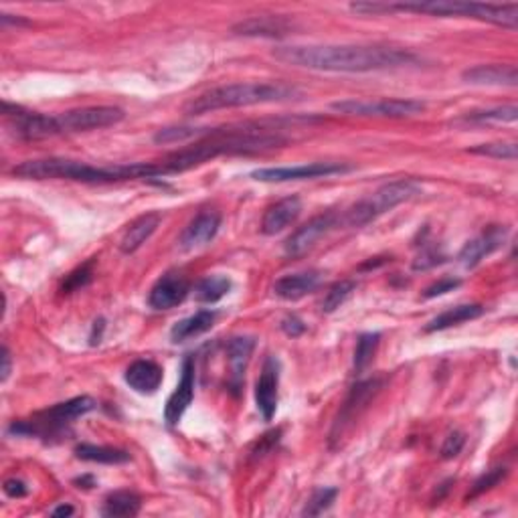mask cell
<instances>
[{
  "instance_id": "33",
  "label": "cell",
  "mask_w": 518,
  "mask_h": 518,
  "mask_svg": "<svg viewBox=\"0 0 518 518\" xmlns=\"http://www.w3.org/2000/svg\"><path fill=\"white\" fill-rule=\"evenodd\" d=\"M506 476H508V468H505V466H497V468H492V470H486L484 474L480 476L474 484H472L470 492L466 494V502L476 500L478 497H482L484 492H490L494 486H498Z\"/></svg>"
},
{
  "instance_id": "14",
  "label": "cell",
  "mask_w": 518,
  "mask_h": 518,
  "mask_svg": "<svg viewBox=\"0 0 518 518\" xmlns=\"http://www.w3.org/2000/svg\"><path fill=\"white\" fill-rule=\"evenodd\" d=\"M506 238H508V227L505 225L489 227V230H484L478 235V238L468 241L466 246L462 247V251L458 254L460 263L466 270H474L476 265L482 263V259L492 255L494 251H498L502 246H505Z\"/></svg>"
},
{
  "instance_id": "16",
  "label": "cell",
  "mask_w": 518,
  "mask_h": 518,
  "mask_svg": "<svg viewBox=\"0 0 518 518\" xmlns=\"http://www.w3.org/2000/svg\"><path fill=\"white\" fill-rule=\"evenodd\" d=\"M221 227V215L217 211H203L185 227L179 238V247L182 251H193L205 247L217 238Z\"/></svg>"
},
{
  "instance_id": "28",
  "label": "cell",
  "mask_w": 518,
  "mask_h": 518,
  "mask_svg": "<svg viewBox=\"0 0 518 518\" xmlns=\"http://www.w3.org/2000/svg\"><path fill=\"white\" fill-rule=\"evenodd\" d=\"M142 508V498L136 492L120 490L110 494L104 500L102 514L108 518H121V516H136Z\"/></svg>"
},
{
  "instance_id": "44",
  "label": "cell",
  "mask_w": 518,
  "mask_h": 518,
  "mask_svg": "<svg viewBox=\"0 0 518 518\" xmlns=\"http://www.w3.org/2000/svg\"><path fill=\"white\" fill-rule=\"evenodd\" d=\"M75 513V508L73 506H70V505H61V506H57V508H53V513H51V516H71Z\"/></svg>"
},
{
  "instance_id": "4",
  "label": "cell",
  "mask_w": 518,
  "mask_h": 518,
  "mask_svg": "<svg viewBox=\"0 0 518 518\" xmlns=\"http://www.w3.org/2000/svg\"><path fill=\"white\" fill-rule=\"evenodd\" d=\"M355 13H425L433 17H466L492 25L516 29L518 4H490V3H460V0H430V3H353Z\"/></svg>"
},
{
  "instance_id": "42",
  "label": "cell",
  "mask_w": 518,
  "mask_h": 518,
  "mask_svg": "<svg viewBox=\"0 0 518 518\" xmlns=\"http://www.w3.org/2000/svg\"><path fill=\"white\" fill-rule=\"evenodd\" d=\"M104 329H105V322H104V318L96 320V322H94V330H91V337H89V345H91V347L100 345V342H102V334H104Z\"/></svg>"
},
{
  "instance_id": "5",
  "label": "cell",
  "mask_w": 518,
  "mask_h": 518,
  "mask_svg": "<svg viewBox=\"0 0 518 518\" xmlns=\"http://www.w3.org/2000/svg\"><path fill=\"white\" fill-rule=\"evenodd\" d=\"M97 407L96 399L81 395V397H73L65 403H57L51 409H45L30 419H21V422L11 423L9 433L13 436H25V438H53L59 436L61 431L79 419L83 415L91 414Z\"/></svg>"
},
{
  "instance_id": "20",
  "label": "cell",
  "mask_w": 518,
  "mask_h": 518,
  "mask_svg": "<svg viewBox=\"0 0 518 518\" xmlns=\"http://www.w3.org/2000/svg\"><path fill=\"white\" fill-rule=\"evenodd\" d=\"M300 213H302L300 196H286V199L278 201L265 211V215L262 219V233L272 238V235L286 231L289 225H294L296 221H298Z\"/></svg>"
},
{
  "instance_id": "15",
  "label": "cell",
  "mask_w": 518,
  "mask_h": 518,
  "mask_svg": "<svg viewBox=\"0 0 518 518\" xmlns=\"http://www.w3.org/2000/svg\"><path fill=\"white\" fill-rule=\"evenodd\" d=\"M190 292L188 280L177 272H169L152 286L148 294V304L155 310H171L187 300Z\"/></svg>"
},
{
  "instance_id": "43",
  "label": "cell",
  "mask_w": 518,
  "mask_h": 518,
  "mask_svg": "<svg viewBox=\"0 0 518 518\" xmlns=\"http://www.w3.org/2000/svg\"><path fill=\"white\" fill-rule=\"evenodd\" d=\"M11 369H13L11 350L4 347V348H3V371H0V372H3V375H0V380H3V383H4L6 379H9V375H11Z\"/></svg>"
},
{
  "instance_id": "46",
  "label": "cell",
  "mask_w": 518,
  "mask_h": 518,
  "mask_svg": "<svg viewBox=\"0 0 518 518\" xmlns=\"http://www.w3.org/2000/svg\"><path fill=\"white\" fill-rule=\"evenodd\" d=\"M75 484H79V489H94L96 478L94 476H83L75 480Z\"/></svg>"
},
{
  "instance_id": "1",
  "label": "cell",
  "mask_w": 518,
  "mask_h": 518,
  "mask_svg": "<svg viewBox=\"0 0 518 518\" xmlns=\"http://www.w3.org/2000/svg\"><path fill=\"white\" fill-rule=\"evenodd\" d=\"M273 57L286 65L337 73L399 70L422 61L415 53L387 45H286L273 49Z\"/></svg>"
},
{
  "instance_id": "45",
  "label": "cell",
  "mask_w": 518,
  "mask_h": 518,
  "mask_svg": "<svg viewBox=\"0 0 518 518\" xmlns=\"http://www.w3.org/2000/svg\"><path fill=\"white\" fill-rule=\"evenodd\" d=\"M0 21H3V25H17V27H25L29 22L25 19H11V14H0Z\"/></svg>"
},
{
  "instance_id": "34",
  "label": "cell",
  "mask_w": 518,
  "mask_h": 518,
  "mask_svg": "<svg viewBox=\"0 0 518 518\" xmlns=\"http://www.w3.org/2000/svg\"><path fill=\"white\" fill-rule=\"evenodd\" d=\"M470 155L486 156V158H497V160H516L518 156V144L516 142H489L480 144L468 150Z\"/></svg>"
},
{
  "instance_id": "2",
  "label": "cell",
  "mask_w": 518,
  "mask_h": 518,
  "mask_svg": "<svg viewBox=\"0 0 518 518\" xmlns=\"http://www.w3.org/2000/svg\"><path fill=\"white\" fill-rule=\"evenodd\" d=\"M13 174L19 179L29 180L63 179L75 182H88V185H104V182L156 179L160 177V169L158 163L94 166L70 158H43V160H27V163L14 166Z\"/></svg>"
},
{
  "instance_id": "38",
  "label": "cell",
  "mask_w": 518,
  "mask_h": 518,
  "mask_svg": "<svg viewBox=\"0 0 518 518\" xmlns=\"http://www.w3.org/2000/svg\"><path fill=\"white\" fill-rule=\"evenodd\" d=\"M460 286H462V280H458V278H441L436 281V284H431L428 289H425L423 298L433 300V298H438V296L454 292V289H458Z\"/></svg>"
},
{
  "instance_id": "30",
  "label": "cell",
  "mask_w": 518,
  "mask_h": 518,
  "mask_svg": "<svg viewBox=\"0 0 518 518\" xmlns=\"http://www.w3.org/2000/svg\"><path fill=\"white\" fill-rule=\"evenodd\" d=\"M380 345V334L379 332H364L356 340V348H355V371L363 372L369 367L375 359L377 348Z\"/></svg>"
},
{
  "instance_id": "26",
  "label": "cell",
  "mask_w": 518,
  "mask_h": 518,
  "mask_svg": "<svg viewBox=\"0 0 518 518\" xmlns=\"http://www.w3.org/2000/svg\"><path fill=\"white\" fill-rule=\"evenodd\" d=\"M486 308L482 304H460V306L447 308L446 312H441L436 318L428 322L425 326V332H439L447 330L452 326H458L462 322H468V320H476L480 316H484Z\"/></svg>"
},
{
  "instance_id": "11",
  "label": "cell",
  "mask_w": 518,
  "mask_h": 518,
  "mask_svg": "<svg viewBox=\"0 0 518 518\" xmlns=\"http://www.w3.org/2000/svg\"><path fill=\"white\" fill-rule=\"evenodd\" d=\"M340 225L338 213H322L314 219H310L306 225H302L298 231H294L284 243V251L288 257H302L304 254L316 246V243L330 233L334 227Z\"/></svg>"
},
{
  "instance_id": "40",
  "label": "cell",
  "mask_w": 518,
  "mask_h": 518,
  "mask_svg": "<svg viewBox=\"0 0 518 518\" xmlns=\"http://www.w3.org/2000/svg\"><path fill=\"white\" fill-rule=\"evenodd\" d=\"M280 329L284 330V334H288V337L298 338L304 332H306V324H304L298 316H286L284 320H281Z\"/></svg>"
},
{
  "instance_id": "12",
  "label": "cell",
  "mask_w": 518,
  "mask_h": 518,
  "mask_svg": "<svg viewBox=\"0 0 518 518\" xmlns=\"http://www.w3.org/2000/svg\"><path fill=\"white\" fill-rule=\"evenodd\" d=\"M278 399H280V361L276 356H268L263 361L262 372L255 383V405L257 411L262 414L263 422H272L273 415L278 411Z\"/></svg>"
},
{
  "instance_id": "8",
  "label": "cell",
  "mask_w": 518,
  "mask_h": 518,
  "mask_svg": "<svg viewBox=\"0 0 518 518\" xmlns=\"http://www.w3.org/2000/svg\"><path fill=\"white\" fill-rule=\"evenodd\" d=\"M330 108L347 116H367V118H391L403 120L419 116L425 110L422 100H399V97H385V100H342L334 102Z\"/></svg>"
},
{
  "instance_id": "37",
  "label": "cell",
  "mask_w": 518,
  "mask_h": 518,
  "mask_svg": "<svg viewBox=\"0 0 518 518\" xmlns=\"http://www.w3.org/2000/svg\"><path fill=\"white\" fill-rule=\"evenodd\" d=\"M446 262H447V255L444 254V251L438 249L436 246L425 243L422 251L417 254V257L414 259V270L415 272H428V270L438 268V265L446 263Z\"/></svg>"
},
{
  "instance_id": "39",
  "label": "cell",
  "mask_w": 518,
  "mask_h": 518,
  "mask_svg": "<svg viewBox=\"0 0 518 518\" xmlns=\"http://www.w3.org/2000/svg\"><path fill=\"white\" fill-rule=\"evenodd\" d=\"M464 446H466V436H464L462 431H452L449 436L446 438L444 446H441V458L444 460H452L458 455Z\"/></svg>"
},
{
  "instance_id": "29",
  "label": "cell",
  "mask_w": 518,
  "mask_h": 518,
  "mask_svg": "<svg viewBox=\"0 0 518 518\" xmlns=\"http://www.w3.org/2000/svg\"><path fill=\"white\" fill-rule=\"evenodd\" d=\"M231 280L227 276H207L195 286V298L203 304H215L231 292Z\"/></svg>"
},
{
  "instance_id": "18",
  "label": "cell",
  "mask_w": 518,
  "mask_h": 518,
  "mask_svg": "<svg viewBox=\"0 0 518 518\" xmlns=\"http://www.w3.org/2000/svg\"><path fill=\"white\" fill-rule=\"evenodd\" d=\"M255 348L254 337H233L227 342V364H230V380L227 387L233 395H239L243 387V379H246L247 364L251 361Z\"/></svg>"
},
{
  "instance_id": "6",
  "label": "cell",
  "mask_w": 518,
  "mask_h": 518,
  "mask_svg": "<svg viewBox=\"0 0 518 518\" xmlns=\"http://www.w3.org/2000/svg\"><path fill=\"white\" fill-rule=\"evenodd\" d=\"M419 190H422V185L414 179H399L387 182V185L377 188L375 193L367 196V199L353 205V207L340 217V223L353 227V230H359V227L369 225L380 215H385V213L399 207L401 203L414 199L415 195H419Z\"/></svg>"
},
{
  "instance_id": "32",
  "label": "cell",
  "mask_w": 518,
  "mask_h": 518,
  "mask_svg": "<svg viewBox=\"0 0 518 518\" xmlns=\"http://www.w3.org/2000/svg\"><path fill=\"white\" fill-rule=\"evenodd\" d=\"M355 289H356V284L353 280H342V281H337L334 286H330L322 300L324 314H332V312H337L342 304L350 298V294H353Z\"/></svg>"
},
{
  "instance_id": "22",
  "label": "cell",
  "mask_w": 518,
  "mask_h": 518,
  "mask_svg": "<svg viewBox=\"0 0 518 518\" xmlns=\"http://www.w3.org/2000/svg\"><path fill=\"white\" fill-rule=\"evenodd\" d=\"M160 221H163V217H160V213H155V211L144 213V215L132 221V223L128 225L124 238H121V241H120L121 254H126V255L136 254V251H138L144 243H146L152 235H155V231L158 230V225H160Z\"/></svg>"
},
{
  "instance_id": "21",
  "label": "cell",
  "mask_w": 518,
  "mask_h": 518,
  "mask_svg": "<svg viewBox=\"0 0 518 518\" xmlns=\"http://www.w3.org/2000/svg\"><path fill=\"white\" fill-rule=\"evenodd\" d=\"M124 380L130 388H134L140 395H152L158 391V387L163 385V369L160 364L148 359L134 361L124 372Z\"/></svg>"
},
{
  "instance_id": "27",
  "label": "cell",
  "mask_w": 518,
  "mask_h": 518,
  "mask_svg": "<svg viewBox=\"0 0 518 518\" xmlns=\"http://www.w3.org/2000/svg\"><path fill=\"white\" fill-rule=\"evenodd\" d=\"M75 458H79L83 462L105 464V466H116V464H128L130 460H132V455H130L126 449L81 444L75 447Z\"/></svg>"
},
{
  "instance_id": "17",
  "label": "cell",
  "mask_w": 518,
  "mask_h": 518,
  "mask_svg": "<svg viewBox=\"0 0 518 518\" xmlns=\"http://www.w3.org/2000/svg\"><path fill=\"white\" fill-rule=\"evenodd\" d=\"M292 21L276 14H262V17H249L246 21L235 22L231 27L233 35L239 37H262V39H281L292 33Z\"/></svg>"
},
{
  "instance_id": "35",
  "label": "cell",
  "mask_w": 518,
  "mask_h": 518,
  "mask_svg": "<svg viewBox=\"0 0 518 518\" xmlns=\"http://www.w3.org/2000/svg\"><path fill=\"white\" fill-rule=\"evenodd\" d=\"M338 497V489H318L312 494L306 506L302 510V516H320L332 506V502Z\"/></svg>"
},
{
  "instance_id": "41",
  "label": "cell",
  "mask_w": 518,
  "mask_h": 518,
  "mask_svg": "<svg viewBox=\"0 0 518 518\" xmlns=\"http://www.w3.org/2000/svg\"><path fill=\"white\" fill-rule=\"evenodd\" d=\"M3 490H4V494L9 498H25L27 494H29V486L19 478H11V480H6V482H4Z\"/></svg>"
},
{
  "instance_id": "10",
  "label": "cell",
  "mask_w": 518,
  "mask_h": 518,
  "mask_svg": "<svg viewBox=\"0 0 518 518\" xmlns=\"http://www.w3.org/2000/svg\"><path fill=\"white\" fill-rule=\"evenodd\" d=\"M355 166L345 163H310L300 166H276V169H257L251 179L259 182H289V180H312L334 174L353 172Z\"/></svg>"
},
{
  "instance_id": "24",
  "label": "cell",
  "mask_w": 518,
  "mask_h": 518,
  "mask_svg": "<svg viewBox=\"0 0 518 518\" xmlns=\"http://www.w3.org/2000/svg\"><path fill=\"white\" fill-rule=\"evenodd\" d=\"M217 320V312L215 310H199L195 312L193 316L179 320L177 324L172 326L171 330V340L177 345V342H185L188 338L201 337V334L209 332L213 329Z\"/></svg>"
},
{
  "instance_id": "9",
  "label": "cell",
  "mask_w": 518,
  "mask_h": 518,
  "mask_svg": "<svg viewBox=\"0 0 518 518\" xmlns=\"http://www.w3.org/2000/svg\"><path fill=\"white\" fill-rule=\"evenodd\" d=\"M121 120H124V110L113 105H91V108L63 112L55 116L59 134L89 132V130L116 126Z\"/></svg>"
},
{
  "instance_id": "36",
  "label": "cell",
  "mask_w": 518,
  "mask_h": 518,
  "mask_svg": "<svg viewBox=\"0 0 518 518\" xmlns=\"http://www.w3.org/2000/svg\"><path fill=\"white\" fill-rule=\"evenodd\" d=\"M91 280H94V259H91V262H88V263L79 265L78 270H73L70 276L65 278L63 286H61V294L78 292V289L86 288Z\"/></svg>"
},
{
  "instance_id": "25",
  "label": "cell",
  "mask_w": 518,
  "mask_h": 518,
  "mask_svg": "<svg viewBox=\"0 0 518 518\" xmlns=\"http://www.w3.org/2000/svg\"><path fill=\"white\" fill-rule=\"evenodd\" d=\"M516 118H518V108L514 104H510V105H498V108L468 112L458 120H454L452 124L458 128L484 126V124H513V121H516Z\"/></svg>"
},
{
  "instance_id": "13",
  "label": "cell",
  "mask_w": 518,
  "mask_h": 518,
  "mask_svg": "<svg viewBox=\"0 0 518 518\" xmlns=\"http://www.w3.org/2000/svg\"><path fill=\"white\" fill-rule=\"evenodd\" d=\"M195 379H196L195 356L188 355L185 356V361H182V375H180L179 385L172 391L164 407V419L171 428L180 423L182 415H185V411L195 399Z\"/></svg>"
},
{
  "instance_id": "23",
  "label": "cell",
  "mask_w": 518,
  "mask_h": 518,
  "mask_svg": "<svg viewBox=\"0 0 518 518\" xmlns=\"http://www.w3.org/2000/svg\"><path fill=\"white\" fill-rule=\"evenodd\" d=\"M320 284V272H300V273H289V276L280 278L276 284H273V294L281 300L296 302L308 296L310 292H314Z\"/></svg>"
},
{
  "instance_id": "31",
  "label": "cell",
  "mask_w": 518,
  "mask_h": 518,
  "mask_svg": "<svg viewBox=\"0 0 518 518\" xmlns=\"http://www.w3.org/2000/svg\"><path fill=\"white\" fill-rule=\"evenodd\" d=\"M213 128H195V126H169L160 128L155 134L156 144H177V142H188L196 138V136H207L211 134Z\"/></svg>"
},
{
  "instance_id": "7",
  "label": "cell",
  "mask_w": 518,
  "mask_h": 518,
  "mask_svg": "<svg viewBox=\"0 0 518 518\" xmlns=\"http://www.w3.org/2000/svg\"><path fill=\"white\" fill-rule=\"evenodd\" d=\"M383 385H385V379L375 377L369 380H359V383L350 388V393L347 395V399L340 405L338 415L332 423V430L329 436L330 447L340 446V439L350 431V428L356 423V419H359L363 415V411L369 407V403L377 397V393L383 388Z\"/></svg>"
},
{
  "instance_id": "3",
  "label": "cell",
  "mask_w": 518,
  "mask_h": 518,
  "mask_svg": "<svg viewBox=\"0 0 518 518\" xmlns=\"http://www.w3.org/2000/svg\"><path fill=\"white\" fill-rule=\"evenodd\" d=\"M304 94L300 88L284 81H241L205 91L185 104L187 116H203L209 112L247 108V105L280 104L300 100Z\"/></svg>"
},
{
  "instance_id": "19",
  "label": "cell",
  "mask_w": 518,
  "mask_h": 518,
  "mask_svg": "<svg viewBox=\"0 0 518 518\" xmlns=\"http://www.w3.org/2000/svg\"><path fill=\"white\" fill-rule=\"evenodd\" d=\"M462 79L472 86H505L516 88L518 71L516 65L510 63H489L470 67L462 73Z\"/></svg>"
}]
</instances>
